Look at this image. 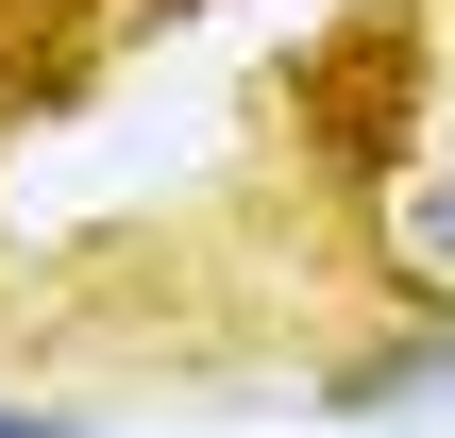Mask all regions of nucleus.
I'll return each mask as SVG.
<instances>
[{
	"mask_svg": "<svg viewBox=\"0 0 455 438\" xmlns=\"http://www.w3.org/2000/svg\"><path fill=\"white\" fill-rule=\"evenodd\" d=\"M0 438H84V422H0Z\"/></svg>",
	"mask_w": 455,
	"mask_h": 438,
	"instance_id": "obj_1",
	"label": "nucleus"
}]
</instances>
